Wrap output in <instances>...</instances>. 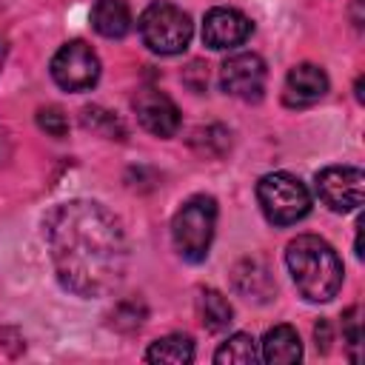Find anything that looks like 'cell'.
I'll list each match as a JSON object with an SVG mask.
<instances>
[{"label":"cell","mask_w":365,"mask_h":365,"mask_svg":"<svg viewBox=\"0 0 365 365\" xmlns=\"http://www.w3.org/2000/svg\"><path fill=\"white\" fill-rule=\"evenodd\" d=\"M234 277V288L245 297V299H254V302H265L271 294H274V282H271V274L268 268L254 259V257H245L234 265L231 271Z\"/></svg>","instance_id":"12"},{"label":"cell","mask_w":365,"mask_h":365,"mask_svg":"<svg viewBox=\"0 0 365 365\" xmlns=\"http://www.w3.org/2000/svg\"><path fill=\"white\" fill-rule=\"evenodd\" d=\"M148 362H168V365H188L194 359V342L191 336L182 334H168L157 342H151V348L145 351Z\"/></svg>","instance_id":"15"},{"label":"cell","mask_w":365,"mask_h":365,"mask_svg":"<svg viewBox=\"0 0 365 365\" xmlns=\"http://www.w3.org/2000/svg\"><path fill=\"white\" fill-rule=\"evenodd\" d=\"M285 262L297 291L308 302H328L342 288V259L336 251L314 234H302L288 242Z\"/></svg>","instance_id":"2"},{"label":"cell","mask_w":365,"mask_h":365,"mask_svg":"<svg viewBox=\"0 0 365 365\" xmlns=\"http://www.w3.org/2000/svg\"><path fill=\"white\" fill-rule=\"evenodd\" d=\"M37 125H40L46 134H51V137H66V134H68V117H66L63 108H57V106L40 108V111H37Z\"/></svg>","instance_id":"21"},{"label":"cell","mask_w":365,"mask_h":365,"mask_svg":"<svg viewBox=\"0 0 365 365\" xmlns=\"http://www.w3.org/2000/svg\"><path fill=\"white\" fill-rule=\"evenodd\" d=\"M214 228H217V202H214V197L197 194V197L185 200L182 208L174 214V222H171L174 248L180 251L182 259L200 262V259H205V254L211 248Z\"/></svg>","instance_id":"3"},{"label":"cell","mask_w":365,"mask_h":365,"mask_svg":"<svg viewBox=\"0 0 365 365\" xmlns=\"http://www.w3.org/2000/svg\"><path fill=\"white\" fill-rule=\"evenodd\" d=\"M83 125L100 137H108V140H123L125 137V128L120 123V117H114L111 111L100 108V106H88L83 108Z\"/></svg>","instance_id":"18"},{"label":"cell","mask_w":365,"mask_h":365,"mask_svg":"<svg viewBox=\"0 0 365 365\" xmlns=\"http://www.w3.org/2000/svg\"><path fill=\"white\" fill-rule=\"evenodd\" d=\"M191 145L200 151V154H208V157H220L228 151L231 145V134L222 128V125H205V128H197L191 134Z\"/></svg>","instance_id":"19"},{"label":"cell","mask_w":365,"mask_h":365,"mask_svg":"<svg viewBox=\"0 0 365 365\" xmlns=\"http://www.w3.org/2000/svg\"><path fill=\"white\" fill-rule=\"evenodd\" d=\"M134 111L137 120L145 131H151L154 137H174L180 128V108L174 106V100L157 88H143L134 97Z\"/></svg>","instance_id":"9"},{"label":"cell","mask_w":365,"mask_h":365,"mask_svg":"<svg viewBox=\"0 0 365 365\" xmlns=\"http://www.w3.org/2000/svg\"><path fill=\"white\" fill-rule=\"evenodd\" d=\"M359 308L356 305H351L348 311H345V317H342V331H345V342H348V348H351V359L356 362V348H359Z\"/></svg>","instance_id":"22"},{"label":"cell","mask_w":365,"mask_h":365,"mask_svg":"<svg viewBox=\"0 0 365 365\" xmlns=\"http://www.w3.org/2000/svg\"><path fill=\"white\" fill-rule=\"evenodd\" d=\"M257 200H259L262 214L274 225H294L311 211V194L305 182L288 171L265 174L257 182Z\"/></svg>","instance_id":"4"},{"label":"cell","mask_w":365,"mask_h":365,"mask_svg":"<svg viewBox=\"0 0 365 365\" xmlns=\"http://www.w3.org/2000/svg\"><path fill=\"white\" fill-rule=\"evenodd\" d=\"M143 319H145V305L137 302V299L120 302V305L114 308V314H111V325H114L117 331H137V328L143 325Z\"/></svg>","instance_id":"20"},{"label":"cell","mask_w":365,"mask_h":365,"mask_svg":"<svg viewBox=\"0 0 365 365\" xmlns=\"http://www.w3.org/2000/svg\"><path fill=\"white\" fill-rule=\"evenodd\" d=\"M3 60H6V40L0 37V66H3Z\"/></svg>","instance_id":"25"},{"label":"cell","mask_w":365,"mask_h":365,"mask_svg":"<svg viewBox=\"0 0 365 365\" xmlns=\"http://www.w3.org/2000/svg\"><path fill=\"white\" fill-rule=\"evenodd\" d=\"M314 336H317V348H319V351H328V348H331V325H328V319H319V322H317Z\"/></svg>","instance_id":"23"},{"label":"cell","mask_w":365,"mask_h":365,"mask_svg":"<svg viewBox=\"0 0 365 365\" xmlns=\"http://www.w3.org/2000/svg\"><path fill=\"white\" fill-rule=\"evenodd\" d=\"M137 29H140L143 43L157 54L185 51V46L191 43V34H194L188 14L171 3H151L140 14Z\"/></svg>","instance_id":"5"},{"label":"cell","mask_w":365,"mask_h":365,"mask_svg":"<svg viewBox=\"0 0 365 365\" xmlns=\"http://www.w3.org/2000/svg\"><path fill=\"white\" fill-rule=\"evenodd\" d=\"M9 154H11V143H9V134H6V128L0 125V165H6Z\"/></svg>","instance_id":"24"},{"label":"cell","mask_w":365,"mask_h":365,"mask_svg":"<svg viewBox=\"0 0 365 365\" xmlns=\"http://www.w3.org/2000/svg\"><path fill=\"white\" fill-rule=\"evenodd\" d=\"M91 26L108 40H120L131 31V11L125 0H97L91 9Z\"/></svg>","instance_id":"14"},{"label":"cell","mask_w":365,"mask_h":365,"mask_svg":"<svg viewBox=\"0 0 365 365\" xmlns=\"http://www.w3.org/2000/svg\"><path fill=\"white\" fill-rule=\"evenodd\" d=\"M251 34V20L237 11V9H228V6H217L205 14V23H202V43L208 48H234L240 43H245Z\"/></svg>","instance_id":"10"},{"label":"cell","mask_w":365,"mask_h":365,"mask_svg":"<svg viewBox=\"0 0 365 365\" xmlns=\"http://www.w3.org/2000/svg\"><path fill=\"white\" fill-rule=\"evenodd\" d=\"M231 317H234V308H231V302H228L220 291L205 288V291L200 294V319H202V325H205L211 334L225 331V328L231 325Z\"/></svg>","instance_id":"16"},{"label":"cell","mask_w":365,"mask_h":365,"mask_svg":"<svg viewBox=\"0 0 365 365\" xmlns=\"http://www.w3.org/2000/svg\"><path fill=\"white\" fill-rule=\"evenodd\" d=\"M257 359V342L251 334H234L228 336L217 354H214V362L217 365H251Z\"/></svg>","instance_id":"17"},{"label":"cell","mask_w":365,"mask_h":365,"mask_svg":"<svg viewBox=\"0 0 365 365\" xmlns=\"http://www.w3.org/2000/svg\"><path fill=\"white\" fill-rule=\"evenodd\" d=\"M317 197L331 211H354L362 205L365 197V174L356 165H328L314 180Z\"/></svg>","instance_id":"7"},{"label":"cell","mask_w":365,"mask_h":365,"mask_svg":"<svg viewBox=\"0 0 365 365\" xmlns=\"http://www.w3.org/2000/svg\"><path fill=\"white\" fill-rule=\"evenodd\" d=\"M46 242L57 279L80 297L114 291L128 265V245L120 220L91 200H71L48 211Z\"/></svg>","instance_id":"1"},{"label":"cell","mask_w":365,"mask_h":365,"mask_svg":"<svg viewBox=\"0 0 365 365\" xmlns=\"http://www.w3.org/2000/svg\"><path fill=\"white\" fill-rule=\"evenodd\" d=\"M325 91H328V74L314 63H299L285 77L282 100L288 108H305V106H314L317 100H322Z\"/></svg>","instance_id":"11"},{"label":"cell","mask_w":365,"mask_h":365,"mask_svg":"<svg viewBox=\"0 0 365 365\" xmlns=\"http://www.w3.org/2000/svg\"><path fill=\"white\" fill-rule=\"evenodd\" d=\"M51 77L66 91H88L100 80V60L88 43L71 40L51 57Z\"/></svg>","instance_id":"6"},{"label":"cell","mask_w":365,"mask_h":365,"mask_svg":"<svg viewBox=\"0 0 365 365\" xmlns=\"http://www.w3.org/2000/svg\"><path fill=\"white\" fill-rule=\"evenodd\" d=\"M220 83H222L225 94L240 97L245 103H257V100H262L265 83H268V68L259 54L242 51V54L228 57L220 66Z\"/></svg>","instance_id":"8"},{"label":"cell","mask_w":365,"mask_h":365,"mask_svg":"<svg viewBox=\"0 0 365 365\" xmlns=\"http://www.w3.org/2000/svg\"><path fill=\"white\" fill-rule=\"evenodd\" d=\"M262 359L268 365H291L302 359V342L299 334L291 325H274L262 336Z\"/></svg>","instance_id":"13"}]
</instances>
